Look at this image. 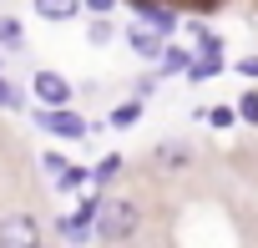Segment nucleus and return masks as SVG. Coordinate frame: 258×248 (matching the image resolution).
<instances>
[{"label": "nucleus", "instance_id": "1", "mask_svg": "<svg viewBox=\"0 0 258 248\" xmlns=\"http://www.w3.org/2000/svg\"><path fill=\"white\" fill-rule=\"evenodd\" d=\"M91 218H96V228H91L96 243H126V238L137 233V223H142L137 203H126V198H101V203H91Z\"/></svg>", "mask_w": 258, "mask_h": 248}, {"label": "nucleus", "instance_id": "2", "mask_svg": "<svg viewBox=\"0 0 258 248\" xmlns=\"http://www.w3.org/2000/svg\"><path fill=\"white\" fill-rule=\"evenodd\" d=\"M36 127L51 132V137H71V142H81V137L91 132L86 116H76L71 106H41V111H36Z\"/></svg>", "mask_w": 258, "mask_h": 248}, {"label": "nucleus", "instance_id": "3", "mask_svg": "<svg viewBox=\"0 0 258 248\" xmlns=\"http://www.w3.org/2000/svg\"><path fill=\"white\" fill-rule=\"evenodd\" d=\"M31 96L41 106H71V81L61 71H36L31 76Z\"/></svg>", "mask_w": 258, "mask_h": 248}, {"label": "nucleus", "instance_id": "4", "mask_svg": "<svg viewBox=\"0 0 258 248\" xmlns=\"http://www.w3.org/2000/svg\"><path fill=\"white\" fill-rule=\"evenodd\" d=\"M41 243V228L31 213H11V218H0V248H31Z\"/></svg>", "mask_w": 258, "mask_h": 248}, {"label": "nucleus", "instance_id": "5", "mask_svg": "<svg viewBox=\"0 0 258 248\" xmlns=\"http://www.w3.org/2000/svg\"><path fill=\"white\" fill-rule=\"evenodd\" d=\"M56 238H61V243H86V238H91V203L76 208V213H66V218L56 223Z\"/></svg>", "mask_w": 258, "mask_h": 248}, {"label": "nucleus", "instance_id": "6", "mask_svg": "<svg viewBox=\"0 0 258 248\" xmlns=\"http://www.w3.org/2000/svg\"><path fill=\"white\" fill-rule=\"evenodd\" d=\"M41 21H76L81 16V0H31Z\"/></svg>", "mask_w": 258, "mask_h": 248}, {"label": "nucleus", "instance_id": "7", "mask_svg": "<svg viewBox=\"0 0 258 248\" xmlns=\"http://www.w3.org/2000/svg\"><path fill=\"white\" fill-rule=\"evenodd\" d=\"M137 16H142V26H152V31H162V36L177 26V16H172L167 6H152V0H142V6H137Z\"/></svg>", "mask_w": 258, "mask_h": 248}, {"label": "nucleus", "instance_id": "8", "mask_svg": "<svg viewBox=\"0 0 258 248\" xmlns=\"http://www.w3.org/2000/svg\"><path fill=\"white\" fill-rule=\"evenodd\" d=\"M132 51H137L142 61H157V51H162V31H152V26H137V31H132Z\"/></svg>", "mask_w": 258, "mask_h": 248}, {"label": "nucleus", "instance_id": "9", "mask_svg": "<svg viewBox=\"0 0 258 248\" xmlns=\"http://www.w3.org/2000/svg\"><path fill=\"white\" fill-rule=\"evenodd\" d=\"M218 71H223V56H218V51H203V56H192V61H187V71H182V76L208 81V76H218Z\"/></svg>", "mask_w": 258, "mask_h": 248}, {"label": "nucleus", "instance_id": "10", "mask_svg": "<svg viewBox=\"0 0 258 248\" xmlns=\"http://www.w3.org/2000/svg\"><path fill=\"white\" fill-rule=\"evenodd\" d=\"M157 61H162V66H157L162 76H177V71H187L192 51H177V46H162V51H157Z\"/></svg>", "mask_w": 258, "mask_h": 248}, {"label": "nucleus", "instance_id": "11", "mask_svg": "<svg viewBox=\"0 0 258 248\" xmlns=\"http://www.w3.org/2000/svg\"><path fill=\"white\" fill-rule=\"evenodd\" d=\"M86 182H91V172L76 167V162H66V167L56 172V188H66V193H76V188H86Z\"/></svg>", "mask_w": 258, "mask_h": 248}, {"label": "nucleus", "instance_id": "12", "mask_svg": "<svg viewBox=\"0 0 258 248\" xmlns=\"http://www.w3.org/2000/svg\"><path fill=\"white\" fill-rule=\"evenodd\" d=\"M116 172H121V157H116V152H111V157H101V162H96V167H91V182H111V177H116Z\"/></svg>", "mask_w": 258, "mask_h": 248}, {"label": "nucleus", "instance_id": "13", "mask_svg": "<svg viewBox=\"0 0 258 248\" xmlns=\"http://www.w3.org/2000/svg\"><path fill=\"white\" fill-rule=\"evenodd\" d=\"M137 116H142V101H121V106L111 111V127H132Z\"/></svg>", "mask_w": 258, "mask_h": 248}, {"label": "nucleus", "instance_id": "14", "mask_svg": "<svg viewBox=\"0 0 258 248\" xmlns=\"http://www.w3.org/2000/svg\"><path fill=\"white\" fill-rule=\"evenodd\" d=\"M238 116L243 121H258V91H243L238 96Z\"/></svg>", "mask_w": 258, "mask_h": 248}, {"label": "nucleus", "instance_id": "15", "mask_svg": "<svg viewBox=\"0 0 258 248\" xmlns=\"http://www.w3.org/2000/svg\"><path fill=\"white\" fill-rule=\"evenodd\" d=\"M233 121H238L233 106H213V111H208V127H233Z\"/></svg>", "mask_w": 258, "mask_h": 248}, {"label": "nucleus", "instance_id": "16", "mask_svg": "<svg viewBox=\"0 0 258 248\" xmlns=\"http://www.w3.org/2000/svg\"><path fill=\"white\" fill-rule=\"evenodd\" d=\"M157 157L177 167V162H187V157H192V147H172V142H167V147H157Z\"/></svg>", "mask_w": 258, "mask_h": 248}, {"label": "nucleus", "instance_id": "17", "mask_svg": "<svg viewBox=\"0 0 258 248\" xmlns=\"http://www.w3.org/2000/svg\"><path fill=\"white\" fill-rule=\"evenodd\" d=\"M81 11H96V16H111L116 0H81Z\"/></svg>", "mask_w": 258, "mask_h": 248}, {"label": "nucleus", "instance_id": "18", "mask_svg": "<svg viewBox=\"0 0 258 248\" xmlns=\"http://www.w3.org/2000/svg\"><path fill=\"white\" fill-rule=\"evenodd\" d=\"M0 106H21V96H16V86L0 76Z\"/></svg>", "mask_w": 258, "mask_h": 248}, {"label": "nucleus", "instance_id": "19", "mask_svg": "<svg viewBox=\"0 0 258 248\" xmlns=\"http://www.w3.org/2000/svg\"><path fill=\"white\" fill-rule=\"evenodd\" d=\"M0 41H21V21H11V16L0 21Z\"/></svg>", "mask_w": 258, "mask_h": 248}, {"label": "nucleus", "instance_id": "20", "mask_svg": "<svg viewBox=\"0 0 258 248\" xmlns=\"http://www.w3.org/2000/svg\"><path fill=\"white\" fill-rule=\"evenodd\" d=\"M233 66H238L243 76H253V81H258V56H243V61H233Z\"/></svg>", "mask_w": 258, "mask_h": 248}, {"label": "nucleus", "instance_id": "21", "mask_svg": "<svg viewBox=\"0 0 258 248\" xmlns=\"http://www.w3.org/2000/svg\"><path fill=\"white\" fill-rule=\"evenodd\" d=\"M41 162H46V172H61V167H66V157H61V152H46Z\"/></svg>", "mask_w": 258, "mask_h": 248}, {"label": "nucleus", "instance_id": "22", "mask_svg": "<svg viewBox=\"0 0 258 248\" xmlns=\"http://www.w3.org/2000/svg\"><path fill=\"white\" fill-rule=\"evenodd\" d=\"M0 66H6V61H0Z\"/></svg>", "mask_w": 258, "mask_h": 248}]
</instances>
